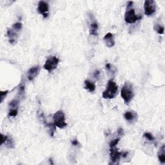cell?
<instances>
[{"label":"cell","instance_id":"1","mask_svg":"<svg viewBox=\"0 0 165 165\" xmlns=\"http://www.w3.org/2000/svg\"><path fill=\"white\" fill-rule=\"evenodd\" d=\"M133 1L128 2V5L126 7V11L124 14V21L125 22L129 24H133L137 21L140 20L142 18L141 16H138L135 12V10L132 9V6L133 5Z\"/></svg>","mask_w":165,"mask_h":165},{"label":"cell","instance_id":"2","mask_svg":"<svg viewBox=\"0 0 165 165\" xmlns=\"http://www.w3.org/2000/svg\"><path fill=\"white\" fill-rule=\"evenodd\" d=\"M118 92V86L115 81L110 79L108 81L107 88L103 92L102 96L105 99H112L116 96Z\"/></svg>","mask_w":165,"mask_h":165},{"label":"cell","instance_id":"3","mask_svg":"<svg viewBox=\"0 0 165 165\" xmlns=\"http://www.w3.org/2000/svg\"><path fill=\"white\" fill-rule=\"evenodd\" d=\"M121 96L126 105H128L131 102L132 99L134 98V93L132 85L130 83L126 82L124 84L121 90Z\"/></svg>","mask_w":165,"mask_h":165},{"label":"cell","instance_id":"4","mask_svg":"<svg viewBox=\"0 0 165 165\" xmlns=\"http://www.w3.org/2000/svg\"><path fill=\"white\" fill-rule=\"evenodd\" d=\"M54 124L59 128H64L66 127L67 124L65 122V116L62 110H58L54 114L53 116Z\"/></svg>","mask_w":165,"mask_h":165},{"label":"cell","instance_id":"5","mask_svg":"<svg viewBox=\"0 0 165 165\" xmlns=\"http://www.w3.org/2000/svg\"><path fill=\"white\" fill-rule=\"evenodd\" d=\"M59 59L56 56H50L48 58L43 66V69L48 72H52L58 67Z\"/></svg>","mask_w":165,"mask_h":165},{"label":"cell","instance_id":"6","mask_svg":"<svg viewBox=\"0 0 165 165\" xmlns=\"http://www.w3.org/2000/svg\"><path fill=\"white\" fill-rule=\"evenodd\" d=\"M128 152H122V151H119L118 149L116 147H112L110 149V159L112 161V163L115 164L120 161L121 157L126 158L127 156Z\"/></svg>","mask_w":165,"mask_h":165},{"label":"cell","instance_id":"7","mask_svg":"<svg viewBox=\"0 0 165 165\" xmlns=\"http://www.w3.org/2000/svg\"><path fill=\"white\" fill-rule=\"evenodd\" d=\"M145 14L151 16L155 12L156 3L153 0H147L144 3Z\"/></svg>","mask_w":165,"mask_h":165},{"label":"cell","instance_id":"8","mask_svg":"<svg viewBox=\"0 0 165 165\" xmlns=\"http://www.w3.org/2000/svg\"><path fill=\"white\" fill-rule=\"evenodd\" d=\"M37 12L39 14L43 15V18H47L49 12V6L47 2L44 1H40L38 3V7H37Z\"/></svg>","mask_w":165,"mask_h":165},{"label":"cell","instance_id":"9","mask_svg":"<svg viewBox=\"0 0 165 165\" xmlns=\"http://www.w3.org/2000/svg\"><path fill=\"white\" fill-rule=\"evenodd\" d=\"M90 20L91 22L89 26V33L92 36H98V23L92 16H90Z\"/></svg>","mask_w":165,"mask_h":165},{"label":"cell","instance_id":"10","mask_svg":"<svg viewBox=\"0 0 165 165\" xmlns=\"http://www.w3.org/2000/svg\"><path fill=\"white\" fill-rule=\"evenodd\" d=\"M7 36L9 37V43L11 45H14L17 43L18 35V32L13 29H8L7 32Z\"/></svg>","mask_w":165,"mask_h":165},{"label":"cell","instance_id":"11","mask_svg":"<svg viewBox=\"0 0 165 165\" xmlns=\"http://www.w3.org/2000/svg\"><path fill=\"white\" fill-rule=\"evenodd\" d=\"M40 70L39 66H34L29 70L27 72V77L30 81H32L35 78H36L37 75L39 74Z\"/></svg>","mask_w":165,"mask_h":165},{"label":"cell","instance_id":"12","mask_svg":"<svg viewBox=\"0 0 165 165\" xmlns=\"http://www.w3.org/2000/svg\"><path fill=\"white\" fill-rule=\"evenodd\" d=\"M103 40L107 47L112 48L115 45L114 37H113V35L111 32H109V33L105 35L103 37Z\"/></svg>","mask_w":165,"mask_h":165},{"label":"cell","instance_id":"13","mask_svg":"<svg viewBox=\"0 0 165 165\" xmlns=\"http://www.w3.org/2000/svg\"><path fill=\"white\" fill-rule=\"evenodd\" d=\"M124 118L125 120L128 121L130 123L133 122L135 120H137V115L136 113L130 112V111H128L125 113H124Z\"/></svg>","mask_w":165,"mask_h":165},{"label":"cell","instance_id":"14","mask_svg":"<svg viewBox=\"0 0 165 165\" xmlns=\"http://www.w3.org/2000/svg\"><path fill=\"white\" fill-rule=\"evenodd\" d=\"M158 159L162 164L165 163V146L164 145L159 149L158 152Z\"/></svg>","mask_w":165,"mask_h":165},{"label":"cell","instance_id":"15","mask_svg":"<svg viewBox=\"0 0 165 165\" xmlns=\"http://www.w3.org/2000/svg\"><path fill=\"white\" fill-rule=\"evenodd\" d=\"M85 88L86 90H88L90 92H94L96 90V85L95 84L92 83L89 80L85 81Z\"/></svg>","mask_w":165,"mask_h":165},{"label":"cell","instance_id":"16","mask_svg":"<svg viewBox=\"0 0 165 165\" xmlns=\"http://www.w3.org/2000/svg\"><path fill=\"white\" fill-rule=\"evenodd\" d=\"M19 100L18 99H14L9 103V109H18L19 107Z\"/></svg>","mask_w":165,"mask_h":165},{"label":"cell","instance_id":"17","mask_svg":"<svg viewBox=\"0 0 165 165\" xmlns=\"http://www.w3.org/2000/svg\"><path fill=\"white\" fill-rule=\"evenodd\" d=\"M4 144L7 148H14V142L11 137L8 136L7 140L5 141Z\"/></svg>","mask_w":165,"mask_h":165},{"label":"cell","instance_id":"18","mask_svg":"<svg viewBox=\"0 0 165 165\" xmlns=\"http://www.w3.org/2000/svg\"><path fill=\"white\" fill-rule=\"evenodd\" d=\"M153 29L158 32L159 34H163L164 32V29L163 26H161L159 25V24H156V25H154Z\"/></svg>","mask_w":165,"mask_h":165},{"label":"cell","instance_id":"19","mask_svg":"<svg viewBox=\"0 0 165 165\" xmlns=\"http://www.w3.org/2000/svg\"><path fill=\"white\" fill-rule=\"evenodd\" d=\"M22 27H23V24L21 22H16L12 25V29L17 32H20V31H21Z\"/></svg>","mask_w":165,"mask_h":165},{"label":"cell","instance_id":"20","mask_svg":"<svg viewBox=\"0 0 165 165\" xmlns=\"http://www.w3.org/2000/svg\"><path fill=\"white\" fill-rule=\"evenodd\" d=\"M18 113V109H9L8 115L9 117H16Z\"/></svg>","mask_w":165,"mask_h":165},{"label":"cell","instance_id":"21","mask_svg":"<svg viewBox=\"0 0 165 165\" xmlns=\"http://www.w3.org/2000/svg\"><path fill=\"white\" fill-rule=\"evenodd\" d=\"M143 137L147 138L148 140L150 141H153L155 139V138L152 136V134L150 133H148V132H146V133L143 134Z\"/></svg>","mask_w":165,"mask_h":165},{"label":"cell","instance_id":"22","mask_svg":"<svg viewBox=\"0 0 165 165\" xmlns=\"http://www.w3.org/2000/svg\"><path fill=\"white\" fill-rule=\"evenodd\" d=\"M120 138H116L115 139H113L112 140V141L110 143L109 146H110V148H112V147H116V145L118 144V143L120 142Z\"/></svg>","mask_w":165,"mask_h":165},{"label":"cell","instance_id":"23","mask_svg":"<svg viewBox=\"0 0 165 165\" xmlns=\"http://www.w3.org/2000/svg\"><path fill=\"white\" fill-rule=\"evenodd\" d=\"M19 94L21 96L25 94V85L21 83H20V86H19Z\"/></svg>","mask_w":165,"mask_h":165},{"label":"cell","instance_id":"24","mask_svg":"<svg viewBox=\"0 0 165 165\" xmlns=\"http://www.w3.org/2000/svg\"><path fill=\"white\" fill-rule=\"evenodd\" d=\"M8 93H9V90H5V91H0V95H1V103L3 102L5 97L7 96Z\"/></svg>","mask_w":165,"mask_h":165},{"label":"cell","instance_id":"25","mask_svg":"<svg viewBox=\"0 0 165 165\" xmlns=\"http://www.w3.org/2000/svg\"><path fill=\"white\" fill-rule=\"evenodd\" d=\"M71 143L73 146H74V147H77V146L79 145V143L77 139H74L73 141H72Z\"/></svg>","mask_w":165,"mask_h":165},{"label":"cell","instance_id":"26","mask_svg":"<svg viewBox=\"0 0 165 165\" xmlns=\"http://www.w3.org/2000/svg\"><path fill=\"white\" fill-rule=\"evenodd\" d=\"M1 145H3V144H4L5 142V141L7 140L8 136H3V134H1Z\"/></svg>","mask_w":165,"mask_h":165},{"label":"cell","instance_id":"27","mask_svg":"<svg viewBox=\"0 0 165 165\" xmlns=\"http://www.w3.org/2000/svg\"><path fill=\"white\" fill-rule=\"evenodd\" d=\"M94 76L95 77L96 79H99V77H100V72L99 71V70H96V71L94 72Z\"/></svg>","mask_w":165,"mask_h":165},{"label":"cell","instance_id":"28","mask_svg":"<svg viewBox=\"0 0 165 165\" xmlns=\"http://www.w3.org/2000/svg\"><path fill=\"white\" fill-rule=\"evenodd\" d=\"M118 134L120 135H123V130L122 128H119L118 129Z\"/></svg>","mask_w":165,"mask_h":165}]
</instances>
